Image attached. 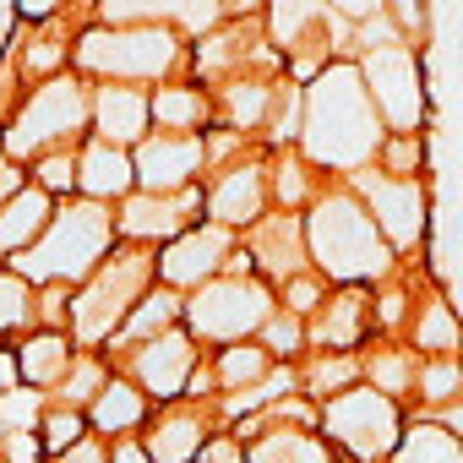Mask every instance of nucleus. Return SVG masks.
Segmentation results:
<instances>
[{
    "label": "nucleus",
    "instance_id": "nucleus-13",
    "mask_svg": "<svg viewBox=\"0 0 463 463\" xmlns=\"http://www.w3.org/2000/svg\"><path fill=\"white\" fill-rule=\"evenodd\" d=\"M126 354H131V382H137L147 398L175 403V398L191 392V376H196V338H191L185 327H169L164 338L137 344V349H126Z\"/></svg>",
    "mask_w": 463,
    "mask_h": 463
},
{
    "label": "nucleus",
    "instance_id": "nucleus-2",
    "mask_svg": "<svg viewBox=\"0 0 463 463\" xmlns=\"http://www.w3.org/2000/svg\"><path fill=\"white\" fill-rule=\"evenodd\" d=\"M115 241H120V223H115V207L109 202H93V196H71L55 207L50 229L12 262L28 284H88L109 257H115Z\"/></svg>",
    "mask_w": 463,
    "mask_h": 463
},
{
    "label": "nucleus",
    "instance_id": "nucleus-26",
    "mask_svg": "<svg viewBox=\"0 0 463 463\" xmlns=\"http://www.w3.org/2000/svg\"><path fill=\"white\" fill-rule=\"evenodd\" d=\"M360 327H365V295H333L322 311H317V322H311V344L322 349V354H344V349H354V338H360Z\"/></svg>",
    "mask_w": 463,
    "mask_h": 463
},
{
    "label": "nucleus",
    "instance_id": "nucleus-27",
    "mask_svg": "<svg viewBox=\"0 0 463 463\" xmlns=\"http://www.w3.org/2000/svg\"><path fill=\"white\" fill-rule=\"evenodd\" d=\"M213 120V99L191 82H164L153 88V126L158 131H202Z\"/></svg>",
    "mask_w": 463,
    "mask_h": 463
},
{
    "label": "nucleus",
    "instance_id": "nucleus-8",
    "mask_svg": "<svg viewBox=\"0 0 463 463\" xmlns=\"http://www.w3.org/2000/svg\"><path fill=\"white\" fill-rule=\"evenodd\" d=\"M322 425L360 463H376V458L398 452V403L387 392H376V387H349V392L327 398Z\"/></svg>",
    "mask_w": 463,
    "mask_h": 463
},
{
    "label": "nucleus",
    "instance_id": "nucleus-48",
    "mask_svg": "<svg viewBox=\"0 0 463 463\" xmlns=\"http://www.w3.org/2000/svg\"><path fill=\"white\" fill-rule=\"evenodd\" d=\"M17 12H23L28 23H50V17L66 12V0H17Z\"/></svg>",
    "mask_w": 463,
    "mask_h": 463
},
{
    "label": "nucleus",
    "instance_id": "nucleus-21",
    "mask_svg": "<svg viewBox=\"0 0 463 463\" xmlns=\"http://www.w3.org/2000/svg\"><path fill=\"white\" fill-rule=\"evenodd\" d=\"M55 196L50 191H39L33 180L6 202V207H0V262H17L39 235H44V229H50V218H55Z\"/></svg>",
    "mask_w": 463,
    "mask_h": 463
},
{
    "label": "nucleus",
    "instance_id": "nucleus-43",
    "mask_svg": "<svg viewBox=\"0 0 463 463\" xmlns=\"http://www.w3.org/2000/svg\"><path fill=\"white\" fill-rule=\"evenodd\" d=\"M55 463H115V447H109V436H99V430H88L66 458H55Z\"/></svg>",
    "mask_w": 463,
    "mask_h": 463
},
{
    "label": "nucleus",
    "instance_id": "nucleus-7",
    "mask_svg": "<svg viewBox=\"0 0 463 463\" xmlns=\"http://www.w3.org/2000/svg\"><path fill=\"white\" fill-rule=\"evenodd\" d=\"M273 311H279V300L262 279L223 273L185 300V333L196 344H246L251 333H262L273 322Z\"/></svg>",
    "mask_w": 463,
    "mask_h": 463
},
{
    "label": "nucleus",
    "instance_id": "nucleus-22",
    "mask_svg": "<svg viewBox=\"0 0 463 463\" xmlns=\"http://www.w3.org/2000/svg\"><path fill=\"white\" fill-rule=\"evenodd\" d=\"M251 430V447H246V463H333L327 441L300 430V425H273V420H246L241 436Z\"/></svg>",
    "mask_w": 463,
    "mask_h": 463
},
{
    "label": "nucleus",
    "instance_id": "nucleus-31",
    "mask_svg": "<svg viewBox=\"0 0 463 463\" xmlns=\"http://www.w3.org/2000/svg\"><path fill=\"white\" fill-rule=\"evenodd\" d=\"M88 430H93V425H88V414H82V409H66V403H50V409H44V420L33 425L39 452H44L50 463H55V458H66Z\"/></svg>",
    "mask_w": 463,
    "mask_h": 463
},
{
    "label": "nucleus",
    "instance_id": "nucleus-35",
    "mask_svg": "<svg viewBox=\"0 0 463 463\" xmlns=\"http://www.w3.org/2000/svg\"><path fill=\"white\" fill-rule=\"evenodd\" d=\"M420 349L425 354H458L463 349V322H458L452 306H441V300L425 306V317H420Z\"/></svg>",
    "mask_w": 463,
    "mask_h": 463
},
{
    "label": "nucleus",
    "instance_id": "nucleus-54",
    "mask_svg": "<svg viewBox=\"0 0 463 463\" xmlns=\"http://www.w3.org/2000/svg\"><path fill=\"white\" fill-rule=\"evenodd\" d=\"M235 12H257V6H268V0H229Z\"/></svg>",
    "mask_w": 463,
    "mask_h": 463
},
{
    "label": "nucleus",
    "instance_id": "nucleus-41",
    "mask_svg": "<svg viewBox=\"0 0 463 463\" xmlns=\"http://www.w3.org/2000/svg\"><path fill=\"white\" fill-rule=\"evenodd\" d=\"M382 158H387V175H403V180H414V175H420V142H414V131H409V137H392V142H382Z\"/></svg>",
    "mask_w": 463,
    "mask_h": 463
},
{
    "label": "nucleus",
    "instance_id": "nucleus-47",
    "mask_svg": "<svg viewBox=\"0 0 463 463\" xmlns=\"http://www.w3.org/2000/svg\"><path fill=\"white\" fill-rule=\"evenodd\" d=\"M17 17H23L17 0H0V66H6L12 50H17V44H12V39H17Z\"/></svg>",
    "mask_w": 463,
    "mask_h": 463
},
{
    "label": "nucleus",
    "instance_id": "nucleus-52",
    "mask_svg": "<svg viewBox=\"0 0 463 463\" xmlns=\"http://www.w3.org/2000/svg\"><path fill=\"white\" fill-rule=\"evenodd\" d=\"M441 425H447V430L463 441V403H447V409H441Z\"/></svg>",
    "mask_w": 463,
    "mask_h": 463
},
{
    "label": "nucleus",
    "instance_id": "nucleus-10",
    "mask_svg": "<svg viewBox=\"0 0 463 463\" xmlns=\"http://www.w3.org/2000/svg\"><path fill=\"white\" fill-rule=\"evenodd\" d=\"M360 71H365V88H371L382 120L398 126V137H409V131L420 126V115H425V99H420V61H414L403 44H376V50H365Z\"/></svg>",
    "mask_w": 463,
    "mask_h": 463
},
{
    "label": "nucleus",
    "instance_id": "nucleus-18",
    "mask_svg": "<svg viewBox=\"0 0 463 463\" xmlns=\"http://www.w3.org/2000/svg\"><path fill=\"white\" fill-rule=\"evenodd\" d=\"M229 0H99L104 23H164L185 33H207Z\"/></svg>",
    "mask_w": 463,
    "mask_h": 463
},
{
    "label": "nucleus",
    "instance_id": "nucleus-5",
    "mask_svg": "<svg viewBox=\"0 0 463 463\" xmlns=\"http://www.w3.org/2000/svg\"><path fill=\"white\" fill-rule=\"evenodd\" d=\"M88 131H93V82L82 71H61V77L28 88L6 137H0V147L17 164H33L55 147H82Z\"/></svg>",
    "mask_w": 463,
    "mask_h": 463
},
{
    "label": "nucleus",
    "instance_id": "nucleus-29",
    "mask_svg": "<svg viewBox=\"0 0 463 463\" xmlns=\"http://www.w3.org/2000/svg\"><path fill=\"white\" fill-rule=\"evenodd\" d=\"M213 376H218V392H246L273 376V354L262 344H223L213 360Z\"/></svg>",
    "mask_w": 463,
    "mask_h": 463
},
{
    "label": "nucleus",
    "instance_id": "nucleus-32",
    "mask_svg": "<svg viewBox=\"0 0 463 463\" xmlns=\"http://www.w3.org/2000/svg\"><path fill=\"white\" fill-rule=\"evenodd\" d=\"M392 463H463V441L447 425H414L398 441V458Z\"/></svg>",
    "mask_w": 463,
    "mask_h": 463
},
{
    "label": "nucleus",
    "instance_id": "nucleus-9",
    "mask_svg": "<svg viewBox=\"0 0 463 463\" xmlns=\"http://www.w3.org/2000/svg\"><path fill=\"white\" fill-rule=\"evenodd\" d=\"M202 207H207V196L196 185L191 191H131L120 202L115 223H120V241H131V246H169L185 229H196Z\"/></svg>",
    "mask_w": 463,
    "mask_h": 463
},
{
    "label": "nucleus",
    "instance_id": "nucleus-51",
    "mask_svg": "<svg viewBox=\"0 0 463 463\" xmlns=\"http://www.w3.org/2000/svg\"><path fill=\"white\" fill-rule=\"evenodd\" d=\"M115 463H153V452H147L142 441H131V436H120V441H115Z\"/></svg>",
    "mask_w": 463,
    "mask_h": 463
},
{
    "label": "nucleus",
    "instance_id": "nucleus-34",
    "mask_svg": "<svg viewBox=\"0 0 463 463\" xmlns=\"http://www.w3.org/2000/svg\"><path fill=\"white\" fill-rule=\"evenodd\" d=\"M28 169H33V185L50 191V196H61V202H71L77 185H82V158H77V147H55V153L33 158Z\"/></svg>",
    "mask_w": 463,
    "mask_h": 463
},
{
    "label": "nucleus",
    "instance_id": "nucleus-24",
    "mask_svg": "<svg viewBox=\"0 0 463 463\" xmlns=\"http://www.w3.org/2000/svg\"><path fill=\"white\" fill-rule=\"evenodd\" d=\"M147 392L131 382V376H109L104 382V392L93 398V409H88V425L99 430V436H131V430H142L147 425Z\"/></svg>",
    "mask_w": 463,
    "mask_h": 463
},
{
    "label": "nucleus",
    "instance_id": "nucleus-50",
    "mask_svg": "<svg viewBox=\"0 0 463 463\" xmlns=\"http://www.w3.org/2000/svg\"><path fill=\"white\" fill-rule=\"evenodd\" d=\"M392 17H398V28H420L425 23V0H392Z\"/></svg>",
    "mask_w": 463,
    "mask_h": 463
},
{
    "label": "nucleus",
    "instance_id": "nucleus-28",
    "mask_svg": "<svg viewBox=\"0 0 463 463\" xmlns=\"http://www.w3.org/2000/svg\"><path fill=\"white\" fill-rule=\"evenodd\" d=\"M317 23H333V6H327V0H268V33H273V44H284V50H295V55H300L306 33H311Z\"/></svg>",
    "mask_w": 463,
    "mask_h": 463
},
{
    "label": "nucleus",
    "instance_id": "nucleus-38",
    "mask_svg": "<svg viewBox=\"0 0 463 463\" xmlns=\"http://www.w3.org/2000/svg\"><path fill=\"white\" fill-rule=\"evenodd\" d=\"M420 392H425L430 403H452V398L463 392V371H458V360H452V354H436V360L420 371Z\"/></svg>",
    "mask_w": 463,
    "mask_h": 463
},
{
    "label": "nucleus",
    "instance_id": "nucleus-42",
    "mask_svg": "<svg viewBox=\"0 0 463 463\" xmlns=\"http://www.w3.org/2000/svg\"><path fill=\"white\" fill-rule=\"evenodd\" d=\"M273 175H279V180H273V191H279V202H284V207L306 202L311 180H306V164H300V158H279V169H273Z\"/></svg>",
    "mask_w": 463,
    "mask_h": 463
},
{
    "label": "nucleus",
    "instance_id": "nucleus-11",
    "mask_svg": "<svg viewBox=\"0 0 463 463\" xmlns=\"http://www.w3.org/2000/svg\"><path fill=\"white\" fill-rule=\"evenodd\" d=\"M229 257H235V235H229L223 223H196V229H185L180 241L158 246V284L196 295L202 284L229 273Z\"/></svg>",
    "mask_w": 463,
    "mask_h": 463
},
{
    "label": "nucleus",
    "instance_id": "nucleus-19",
    "mask_svg": "<svg viewBox=\"0 0 463 463\" xmlns=\"http://www.w3.org/2000/svg\"><path fill=\"white\" fill-rule=\"evenodd\" d=\"M77 158H82V185H77V196H93V202H126L131 191H137V158H131V147H115V142H99V137H88L82 147H77Z\"/></svg>",
    "mask_w": 463,
    "mask_h": 463
},
{
    "label": "nucleus",
    "instance_id": "nucleus-4",
    "mask_svg": "<svg viewBox=\"0 0 463 463\" xmlns=\"http://www.w3.org/2000/svg\"><path fill=\"white\" fill-rule=\"evenodd\" d=\"M306 241H311V262L338 284H371L392 262V246L376 229L371 207L360 196H349V191H333V196H322L311 207Z\"/></svg>",
    "mask_w": 463,
    "mask_h": 463
},
{
    "label": "nucleus",
    "instance_id": "nucleus-33",
    "mask_svg": "<svg viewBox=\"0 0 463 463\" xmlns=\"http://www.w3.org/2000/svg\"><path fill=\"white\" fill-rule=\"evenodd\" d=\"M104 382H109V365H104L93 349H82V354H77V365H71V376L55 387V403H66V409H82V414H88V409H93V398L104 392Z\"/></svg>",
    "mask_w": 463,
    "mask_h": 463
},
{
    "label": "nucleus",
    "instance_id": "nucleus-49",
    "mask_svg": "<svg viewBox=\"0 0 463 463\" xmlns=\"http://www.w3.org/2000/svg\"><path fill=\"white\" fill-rule=\"evenodd\" d=\"M333 12H344V17H354V23H365V17H376L387 0H327Z\"/></svg>",
    "mask_w": 463,
    "mask_h": 463
},
{
    "label": "nucleus",
    "instance_id": "nucleus-37",
    "mask_svg": "<svg viewBox=\"0 0 463 463\" xmlns=\"http://www.w3.org/2000/svg\"><path fill=\"white\" fill-rule=\"evenodd\" d=\"M262 349H268L273 360L300 354V349H306V327H300V317H295V311H273V322L262 327Z\"/></svg>",
    "mask_w": 463,
    "mask_h": 463
},
{
    "label": "nucleus",
    "instance_id": "nucleus-6",
    "mask_svg": "<svg viewBox=\"0 0 463 463\" xmlns=\"http://www.w3.org/2000/svg\"><path fill=\"white\" fill-rule=\"evenodd\" d=\"M153 284H158V251L153 246H115V257L71 295V338L82 349L109 344L126 327V317L147 300Z\"/></svg>",
    "mask_w": 463,
    "mask_h": 463
},
{
    "label": "nucleus",
    "instance_id": "nucleus-15",
    "mask_svg": "<svg viewBox=\"0 0 463 463\" xmlns=\"http://www.w3.org/2000/svg\"><path fill=\"white\" fill-rule=\"evenodd\" d=\"M93 137L115 147H142L153 137V93L137 82H99L93 88Z\"/></svg>",
    "mask_w": 463,
    "mask_h": 463
},
{
    "label": "nucleus",
    "instance_id": "nucleus-14",
    "mask_svg": "<svg viewBox=\"0 0 463 463\" xmlns=\"http://www.w3.org/2000/svg\"><path fill=\"white\" fill-rule=\"evenodd\" d=\"M360 185V202L371 207L376 229L387 235V246H414L420 229H425V191L420 180H403V175H354Z\"/></svg>",
    "mask_w": 463,
    "mask_h": 463
},
{
    "label": "nucleus",
    "instance_id": "nucleus-45",
    "mask_svg": "<svg viewBox=\"0 0 463 463\" xmlns=\"http://www.w3.org/2000/svg\"><path fill=\"white\" fill-rule=\"evenodd\" d=\"M17 82H23L17 66H0V126H12V115H17V104H23V99H17Z\"/></svg>",
    "mask_w": 463,
    "mask_h": 463
},
{
    "label": "nucleus",
    "instance_id": "nucleus-20",
    "mask_svg": "<svg viewBox=\"0 0 463 463\" xmlns=\"http://www.w3.org/2000/svg\"><path fill=\"white\" fill-rule=\"evenodd\" d=\"M77 354H82V344L71 338V333H55V327H39V333H28L23 344H17V376L33 387V392H55L66 376H71V365H77Z\"/></svg>",
    "mask_w": 463,
    "mask_h": 463
},
{
    "label": "nucleus",
    "instance_id": "nucleus-30",
    "mask_svg": "<svg viewBox=\"0 0 463 463\" xmlns=\"http://www.w3.org/2000/svg\"><path fill=\"white\" fill-rule=\"evenodd\" d=\"M39 322V284H28L17 268H0V338H17Z\"/></svg>",
    "mask_w": 463,
    "mask_h": 463
},
{
    "label": "nucleus",
    "instance_id": "nucleus-36",
    "mask_svg": "<svg viewBox=\"0 0 463 463\" xmlns=\"http://www.w3.org/2000/svg\"><path fill=\"white\" fill-rule=\"evenodd\" d=\"M349 387H354V354H322V360H311V371H306V392L311 398H338Z\"/></svg>",
    "mask_w": 463,
    "mask_h": 463
},
{
    "label": "nucleus",
    "instance_id": "nucleus-46",
    "mask_svg": "<svg viewBox=\"0 0 463 463\" xmlns=\"http://www.w3.org/2000/svg\"><path fill=\"white\" fill-rule=\"evenodd\" d=\"M23 185H28V180H23V164H17L6 147H0V207H6V202L23 191Z\"/></svg>",
    "mask_w": 463,
    "mask_h": 463
},
{
    "label": "nucleus",
    "instance_id": "nucleus-17",
    "mask_svg": "<svg viewBox=\"0 0 463 463\" xmlns=\"http://www.w3.org/2000/svg\"><path fill=\"white\" fill-rule=\"evenodd\" d=\"M251 262H257L268 279H279V284L300 279V273H306V262H311L306 218H295V213H279V218H262V223H251Z\"/></svg>",
    "mask_w": 463,
    "mask_h": 463
},
{
    "label": "nucleus",
    "instance_id": "nucleus-3",
    "mask_svg": "<svg viewBox=\"0 0 463 463\" xmlns=\"http://www.w3.org/2000/svg\"><path fill=\"white\" fill-rule=\"evenodd\" d=\"M185 61L180 28L164 23H93L71 44V71L88 82H169Z\"/></svg>",
    "mask_w": 463,
    "mask_h": 463
},
{
    "label": "nucleus",
    "instance_id": "nucleus-1",
    "mask_svg": "<svg viewBox=\"0 0 463 463\" xmlns=\"http://www.w3.org/2000/svg\"><path fill=\"white\" fill-rule=\"evenodd\" d=\"M300 147L322 169H360L371 153H382V109L360 66L338 61V66H322V77H311Z\"/></svg>",
    "mask_w": 463,
    "mask_h": 463
},
{
    "label": "nucleus",
    "instance_id": "nucleus-23",
    "mask_svg": "<svg viewBox=\"0 0 463 463\" xmlns=\"http://www.w3.org/2000/svg\"><path fill=\"white\" fill-rule=\"evenodd\" d=\"M207 414L202 409H164L158 420H147L142 447L153 452V463H196L207 447Z\"/></svg>",
    "mask_w": 463,
    "mask_h": 463
},
{
    "label": "nucleus",
    "instance_id": "nucleus-25",
    "mask_svg": "<svg viewBox=\"0 0 463 463\" xmlns=\"http://www.w3.org/2000/svg\"><path fill=\"white\" fill-rule=\"evenodd\" d=\"M185 322V300H180V289H169V284H153L147 289V300L126 317V327L109 338L115 349H137V344H153V338H164L169 327H180Z\"/></svg>",
    "mask_w": 463,
    "mask_h": 463
},
{
    "label": "nucleus",
    "instance_id": "nucleus-44",
    "mask_svg": "<svg viewBox=\"0 0 463 463\" xmlns=\"http://www.w3.org/2000/svg\"><path fill=\"white\" fill-rule=\"evenodd\" d=\"M202 463H246V441L241 436H213L202 447Z\"/></svg>",
    "mask_w": 463,
    "mask_h": 463
},
{
    "label": "nucleus",
    "instance_id": "nucleus-39",
    "mask_svg": "<svg viewBox=\"0 0 463 463\" xmlns=\"http://www.w3.org/2000/svg\"><path fill=\"white\" fill-rule=\"evenodd\" d=\"M371 382H376V392H387V398H392V392H409L420 376H414V365H409L403 354H392V349H387V354H371Z\"/></svg>",
    "mask_w": 463,
    "mask_h": 463
},
{
    "label": "nucleus",
    "instance_id": "nucleus-40",
    "mask_svg": "<svg viewBox=\"0 0 463 463\" xmlns=\"http://www.w3.org/2000/svg\"><path fill=\"white\" fill-rule=\"evenodd\" d=\"M322 306H327V289H322V279L300 273V279H289V284H284V311H295V317H311V311H322Z\"/></svg>",
    "mask_w": 463,
    "mask_h": 463
},
{
    "label": "nucleus",
    "instance_id": "nucleus-12",
    "mask_svg": "<svg viewBox=\"0 0 463 463\" xmlns=\"http://www.w3.org/2000/svg\"><path fill=\"white\" fill-rule=\"evenodd\" d=\"M137 158V191H191L196 175H207V137L196 131H153Z\"/></svg>",
    "mask_w": 463,
    "mask_h": 463
},
{
    "label": "nucleus",
    "instance_id": "nucleus-53",
    "mask_svg": "<svg viewBox=\"0 0 463 463\" xmlns=\"http://www.w3.org/2000/svg\"><path fill=\"white\" fill-rule=\"evenodd\" d=\"M12 376H17V360H6V354H0V398L12 392Z\"/></svg>",
    "mask_w": 463,
    "mask_h": 463
},
{
    "label": "nucleus",
    "instance_id": "nucleus-16",
    "mask_svg": "<svg viewBox=\"0 0 463 463\" xmlns=\"http://www.w3.org/2000/svg\"><path fill=\"white\" fill-rule=\"evenodd\" d=\"M262 207H268V169L257 158L229 164L213 180V191H207V218L223 223V229H251V223H262Z\"/></svg>",
    "mask_w": 463,
    "mask_h": 463
}]
</instances>
